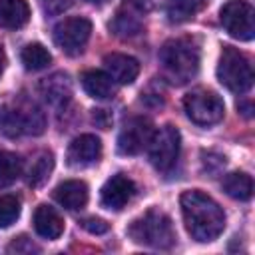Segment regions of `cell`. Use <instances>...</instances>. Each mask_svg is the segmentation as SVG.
<instances>
[{
	"mask_svg": "<svg viewBox=\"0 0 255 255\" xmlns=\"http://www.w3.org/2000/svg\"><path fill=\"white\" fill-rule=\"evenodd\" d=\"M187 233L199 243L217 239L225 229V213L219 203L199 189L185 191L179 199Z\"/></svg>",
	"mask_w": 255,
	"mask_h": 255,
	"instance_id": "cell-1",
	"label": "cell"
},
{
	"mask_svg": "<svg viewBox=\"0 0 255 255\" xmlns=\"http://www.w3.org/2000/svg\"><path fill=\"white\" fill-rule=\"evenodd\" d=\"M159 64L171 84L183 86L193 80L199 70V46L191 38L167 40L159 50Z\"/></svg>",
	"mask_w": 255,
	"mask_h": 255,
	"instance_id": "cell-2",
	"label": "cell"
},
{
	"mask_svg": "<svg viewBox=\"0 0 255 255\" xmlns=\"http://www.w3.org/2000/svg\"><path fill=\"white\" fill-rule=\"evenodd\" d=\"M128 235L133 243L153 249H169L175 243L171 219L157 209H149L141 217L133 219L128 227Z\"/></svg>",
	"mask_w": 255,
	"mask_h": 255,
	"instance_id": "cell-3",
	"label": "cell"
},
{
	"mask_svg": "<svg viewBox=\"0 0 255 255\" xmlns=\"http://www.w3.org/2000/svg\"><path fill=\"white\" fill-rule=\"evenodd\" d=\"M217 80L235 94H245L253 84V66L251 60L233 46H223L219 64H217Z\"/></svg>",
	"mask_w": 255,
	"mask_h": 255,
	"instance_id": "cell-4",
	"label": "cell"
},
{
	"mask_svg": "<svg viewBox=\"0 0 255 255\" xmlns=\"http://www.w3.org/2000/svg\"><path fill=\"white\" fill-rule=\"evenodd\" d=\"M46 129L44 112L34 104L8 106L0 112V131L8 137L40 135Z\"/></svg>",
	"mask_w": 255,
	"mask_h": 255,
	"instance_id": "cell-5",
	"label": "cell"
},
{
	"mask_svg": "<svg viewBox=\"0 0 255 255\" xmlns=\"http://www.w3.org/2000/svg\"><path fill=\"white\" fill-rule=\"evenodd\" d=\"M183 108L187 118L197 126H213L223 120L225 106L223 100L205 88H195L183 98Z\"/></svg>",
	"mask_w": 255,
	"mask_h": 255,
	"instance_id": "cell-6",
	"label": "cell"
},
{
	"mask_svg": "<svg viewBox=\"0 0 255 255\" xmlns=\"http://www.w3.org/2000/svg\"><path fill=\"white\" fill-rule=\"evenodd\" d=\"M219 20L229 36L237 40H253L255 36V10L245 0H229L219 10Z\"/></svg>",
	"mask_w": 255,
	"mask_h": 255,
	"instance_id": "cell-7",
	"label": "cell"
},
{
	"mask_svg": "<svg viewBox=\"0 0 255 255\" xmlns=\"http://www.w3.org/2000/svg\"><path fill=\"white\" fill-rule=\"evenodd\" d=\"M149 161L157 171H169L177 157H179V147H181V137L177 128L173 126H163L157 133L151 135L149 139Z\"/></svg>",
	"mask_w": 255,
	"mask_h": 255,
	"instance_id": "cell-8",
	"label": "cell"
},
{
	"mask_svg": "<svg viewBox=\"0 0 255 255\" xmlns=\"http://www.w3.org/2000/svg\"><path fill=\"white\" fill-rule=\"evenodd\" d=\"M90 34H92L90 20L82 18V16H72V18L62 20L54 28V42L64 54L78 56V54H82L84 46L88 44Z\"/></svg>",
	"mask_w": 255,
	"mask_h": 255,
	"instance_id": "cell-9",
	"label": "cell"
},
{
	"mask_svg": "<svg viewBox=\"0 0 255 255\" xmlns=\"http://www.w3.org/2000/svg\"><path fill=\"white\" fill-rule=\"evenodd\" d=\"M151 135H153V126L147 118L143 116L131 118L118 135V151L122 155H135L149 145Z\"/></svg>",
	"mask_w": 255,
	"mask_h": 255,
	"instance_id": "cell-10",
	"label": "cell"
},
{
	"mask_svg": "<svg viewBox=\"0 0 255 255\" xmlns=\"http://www.w3.org/2000/svg\"><path fill=\"white\" fill-rule=\"evenodd\" d=\"M100 157H102V141L92 133H84V135H78L76 139H72L68 153H66L68 165L76 167V169L94 165Z\"/></svg>",
	"mask_w": 255,
	"mask_h": 255,
	"instance_id": "cell-11",
	"label": "cell"
},
{
	"mask_svg": "<svg viewBox=\"0 0 255 255\" xmlns=\"http://www.w3.org/2000/svg\"><path fill=\"white\" fill-rule=\"evenodd\" d=\"M135 195V183L124 173L112 175L102 187V205L114 211L124 209Z\"/></svg>",
	"mask_w": 255,
	"mask_h": 255,
	"instance_id": "cell-12",
	"label": "cell"
},
{
	"mask_svg": "<svg viewBox=\"0 0 255 255\" xmlns=\"http://www.w3.org/2000/svg\"><path fill=\"white\" fill-rule=\"evenodd\" d=\"M104 66L116 84H131L139 74V62L128 54H108L104 58Z\"/></svg>",
	"mask_w": 255,
	"mask_h": 255,
	"instance_id": "cell-13",
	"label": "cell"
},
{
	"mask_svg": "<svg viewBox=\"0 0 255 255\" xmlns=\"http://www.w3.org/2000/svg\"><path fill=\"white\" fill-rule=\"evenodd\" d=\"M40 94L52 108H64L72 98V84L66 74H52L42 80Z\"/></svg>",
	"mask_w": 255,
	"mask_h": 255,
	"instance_id": "cell-14",
	"label": "cell"
},
{
	"mask_svg": "<svg viewBox=\"0 0 255 255\" xmlns=\"http://www.w3.org/2000/svg\"><path fill=\"white\" fill-rule=\"evenodd\" d=\"M54 199L70 211H78L88 203V185L80 179H68L62 181L54 189Z\"/></svg>",
	"mask_w": 255,
	"mask_h": 255,
	"instance_id": "cell-15",
	"label": "cell"
},
{
	"mask_svg": "<svg viewBox=\"0 0 255 255\" xmlns=\"http://www.w3.org/2000/svg\"><path fill=\"white\" fill-rule=\"evenodd\" d=\"M34 229L44 239H58L64 233V219L54 207L42 203L34 211Z\"/></svg>",
	"mask_w": 255,
	"mask_h": 255,
	"instance_id": "cell-16",
	"label": "cell"
},
{
	"mask_svg": "<svg viewBox=\"0 0 255 255\" xmlns=\"http://www.w3.org/2000/svg\"><path fill=\"white\" fill-rule=\"evenodd\" d=\"M82 86L86 94L94 100H110L116 94V82L110 78L108 72L88 70L82 74Z\"/></svg>",
	"mask_w": 255,
	"mask_h": 255,
	"instance_id": "cell-17",
	"label": "cell"
},
{
	"mask_svg": "<svg viewBox=\"0 0 255 255\" xmlns=\"http://www.w3.org/2000/svg\"><path fill=\"white\" fill-rule=\"evenodd\" d=\"M30 20V6L26 0H0V28L18 30Z\"/></svg>",
	"mask_w": 255,
	"mask_h": 255,
	"instance_id": "cell-18",
	"label": "cell"
},
{
	"mask_svg": "<svg viewBox=\"0 0 255 255\" xmlns=\"http://www.w3.org/2000/svg\"><path fill=\"white\" fill-rule=\"evenodd\" d=\"M110 28L114 30V34L128 38V36H135L141 30V12L133 6V4H126L124 8L118 10L116 18L112 20Z\"/></svg>",
	"mask_w": 255,
	"mask_h": 255,
	"instance_id": "cell-19",
	"label": "cell"
},
{
	"mask_svg": "<svg viewBox=\"0 0 255 255\" xmlns=\"http://www.w3.org/2000/svg\"><path fill=\"white\" fill-rule=\"evenodd\" d=\"M223 191L231 197V199H239V201H247L253 195V179L251 175L243 173V171H233L227 173L221 181Z\"/></svg>",
	"mask_w": 255,
	"mask_h": 255,
	"instance_id": "cell-20",
	"label": "cell"
},
{
	"mask_svg": "<svg viewBox=\"0 0 255 255\" xmlns=\"http://www.w3.org/2000/svg\"><path fill=\"white\" fill-rule=\"evenodd\" d=\"M50 62H52V54L42 44L34 42V44L24 46V50H22V64L26 66V70L38 72V70L48 68Z\"/></svg>",
	"mask_w": 255,
	"mask_h": 255,
	"instance_id": "cell-21",
	"label": "cell"
},
{
	"mask_svg": "<svg viewBox=\"0 0 255 255\" xmlns=\"http://www.w3.org/2000/svg\"><path fill=\"white\" fill-rule=\"evenodd\" d=\"M54 169V155L50 151H44L36 157V161L32 163L30 171H28V183L32 187H40L48 181L50 173Z\"/></svg>",
	"mask_w": 255,
	"mask_h": 255,
	"instance_id": "cell-22",
	"label": "cell"
},
{
	"mask_svg": "<svg viewBox=\"0 0 255 255\" xmlns=\"http://www.w3.org/2000/svg\"><path fill=\"white\" fill-rule=\"evenodd\" d=\"M201 6V0H169L167 2V18L173 24H181L191 20Z\"/></svg>",
	"mask_w": 255,
	"mask_h": 255,
	"instance_id": "cell-23",
	"label": "cell"
},
{
	"mask_svg": "<svg viewBox=\"0 0 255 255\" xmlns=\"http://www.w3.org/2000/svg\"><path fill=\"white\" fill-rule=\"evenodd\" d=\"M22 173V159L12 151H0V187L14 183Z\"/></svg>",
	"mask_w": 255,
	"mask_h": 255,
	"instance_id": "cell-24",
	"label": "cell"
},
{
	"mask_svg": "<svg viewBox=\"0 0 255 255\" xmlns=\"http://www.w3.org/2000/svg\"><path fill=\"white\" fill-rule=\"evenodd\" d=\"M20 217V199L16 195H0V227H10Z\"/></svg>",
	"mask_w": 255,
	"mask_h": 255,
	"instance_id": "cell-25",
	"label": "cell"
},
{
	"mask_svg": "<svg viewBox=\"0 0 255 255\" xmlns=\"http://www.w3.org/2000/svg\"><path fill=\"white\" fill-rule=\"evenodd\" d=\"M38 253L40 251V247L38 245H34L28 237H18V239H14L10 245H8V253Z\"/></svg>",
	"mask_w": 255,
	"mask_h": 255,
	"instance_id": "cell-26",
	"label": "cell"
},
{
	"mask_svg": "<svg viewBox=\"0 0 255 255\" xmlns=\"http://www.w3.org/2000/svg\"><path fill=\"white\" fill-rule=\"evenodd\" d=\"M40 4H42V8H44V12L48 14V16H56V14H60V12H64L66 8H70V0H40Z\"/></svg>",
	"mask_w": 255,
	"mask_h": 255,
	"instance_id": "cell-27",
	"label": "cell"
},
{
	"mask_svg": "<svg viewBox=\"0 0 255 255\" xmlns=\"http://www.w3.org/2000/svg\"><path fill=\"white\" fill-rule=\"evenodd\" d=\"M82 227L86 231H90V233H96V235H102V233L108 231V223L104 219H100V217H88V219H84L82 221Z\"/></svg>",
	"mask_w": 255,
	"mask_h": 255,
	"instance_id": "cell-28",
	"label": "cell"
},
{
	"mask_svg": "<svg viewBox=\"0 0 255 255\" xmlns=\"http://www.w3.org/2000/svg\"><path fill=\"white\" fill-rule=\"evenodd\" d=\"M129 4H133L139 12H147V10H151L153 6H155V2L157 0H128Z\"/></svg>",
	"mask_w": 255,
	"mask_h": 255,
	"instance_id": "cell-29",
	"label": "cell"
},
{
	"mask_svg": "<svg viewBox=\"0 0 255 255\" xmlns=\"http://www.w3.org/2000/svg\"><path fill=\"white\" fill-rule=\"evenodd\" d=\"M4 68H6V54H4V48L0 46V76H2Z\"/></svg>",
	"mask_w": 255,
	"mask_h": 255,
	"instance_id": "cell-30",
	"label": "cell"
},
{
	"mask_svg": "<svg viewBox=\"0 0 255 255\" xmlns=\"http://www.w3.org/2000/svg\"><path fill=\"white\" fill-rule=\"evenodd\" d=\"M86 2H92V4H104L106 0H86Z\"/></svg>",
	"mask_w": 255,
	"mask_h": 255,
	"instance_id": "cell-31",
	"label": "cell"
}]
</instances>
